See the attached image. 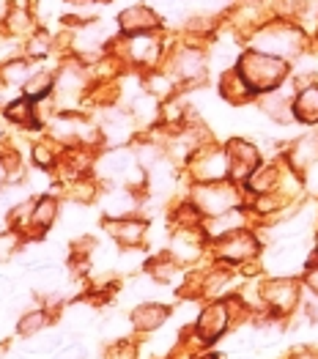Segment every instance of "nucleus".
<instances>
[{"mask_svg":"<svg viewBox=\"0 0 318 359\" xmlns=\"http://www.w3.org/2000/svg\"><path fill=\"white\" fill-rule=\"evenodd\" d=\"M239 74L244 77L250 90H269L283 83L286 63H283V58H274L266 53H247L239 60Z\"/></svg>","mask_w":318,"mask_h":359,"instance_id":"nucleus-1","label":"nucleus"},{"mask_svg":"<svg viewBox=\"0 0 318 359\" xmlns=\"http://www.w3.org/2000/svg\"><path fill=\"white\" fill-rule=\"evenodd\" d=\"M233 203H236V195H233L231 187L211 184V187H201V189H198V206H201V211H206V214H214V217L228 214V211H233L231 209Z\"/></svg>","mask_w":318,"mask_h":359,"instance_id":"nucleus-2","label":"nucleus"},{"mask_svg":"<svg viewBox=\"0 0 318 359\" xmlns=\"http://www.w3.org/2000/svg\"><path fill=\"white\" fill-rule=\"evenodd\" d=\"M159 25L157 14L145 6H135V8H126L121 17H118V28L129 36H148V30H154Z\"/></svg>","mask_w":318,"mask_h":359,"instance_id":"nucleus-3","label":"nucleus"},{"mask_svg":"<svg viewBox=\"0 0 318 359\" xmlns=\"http://www.w3.org/2000/svg\"><path fill=\"white\" fill-rule=\"evenodd\" d=\"M293 116L305 123H313L318 118V88L310 86L293 99Z\"/></svg>","mask_w":318,"mask_h":359,"instance_id":"nucleus-4","label":"nucleus"},{"mask_svg":"<svg viewBox=\"0 0 318 359\" xmlns=\"http://www.w3.org/2000/svg\"><path fill=\"white\" fill-rule=\"evenodd\" d=\"M175 69H178L181 80H201L203 72H206V58H203V53L187 50L175 58Z\"/></svg>","mask_w":318,"mask_h":359,"instance_id":"nucleus-5","label":"nucleus"},{"mask_svg":"<svg viewBox=\"0 0 318 359\" xmlns=\"http://www.w3.org/2000/svg\"><path fill=\"white\" fill-rule=\"evenodd\" d=\"M129 53H132V58L140 60V63H151L159 55V41L154 36H132L129 39Z\"/></svg>","mask_w":318,"mask_h":359,"instance_id":"nucleus-6","label":"nucleus"},{"mask_svg":"<svg viewBox=\"0 0 318 359\" xmlns=\"http://www.w3.org/2000/svg\"><path fill=\"white\" fill-rule=\"evenodd\" d=\"M253 247H256V244H253L250 236L236 233V236H231V239L220 247V252H223L225 258H231V261H239V258H247V255L253 252Z\"/></svg>","mask_w":318,"mask_h":359,"instance_id":"nucleus-7","label":"nucleus"},{"mask_svg":"<svg viewBox=\"0 0 318 359\" xmlns=\"http://www.w3.org/2000/svg\"><path fill=\"white\" fill-rule=\"evenodd\" d=\"M105 209L113 217H124V214H129V211L135 209V198L129 192H124V189H116V192H110L105 198Z\"/></svg>","mask_w":318,"mask_h":359,"instance_id":"nucleus-8","label":"nucleus"},{"mask_svg":"<svg viewBox=\"0 0 318 359\" xmlns=\"http://www.w3.org/2000/svg\"><path fill=\"white\" fill-rule=\"evenodd\" d=\"M110 233L116 239L126 241V244H135L143 236V225L140 222H132V219H118V222H110Z\"/></svg>","mask_w":318,"mask_h":359,"instance_id":"nucleus-9","label":"nucleus"},{"mask_svg":"<svg viewBox=\"0 0 318 359\" xmlns=\"http://www.w3.org/2000/svg\"><path fill=\"white\" fill-rule=\"evenodd\" d=\"M318 156V137L316 135H310V137H302L299 143H296V149H293V162L299 165V168H305V165H313Z\"/></svg>","mask_w":318,"mask_h":359,"instance_id":"nucleus-10","label":"nucleus"},{"mask_svg":"<svg viewBox=\"0 0 318 359\" xmlns=\"http://www.w3.org/2000/svg\"><path fill=\"white\" fill-rule=\"evenodd\" d=\"M247 90H250V86L244 83V77H241L239 72L225 74V80H223V93H225V99H231V102H241V99L247 96Z\"/></svg>","mask_w":318,"mask_h":359,"instance_id":"nucleus-11","label":"nucleus"},{"mask_svg":"<svg viewBox=\"0 0 318 359\" xmlns=\"http://www.w3.org/2000/svg\"><path fill=\"white\" fill-rule=\"evenodd\" d=\"M293 294H296V288H293V283H289V280H277V283L269 285V302H274L277 307L293 304Z\"/></svg>","mask_w":318,"mask_h":359,"instance_id":"nucleus-12","label":"nucleus"},{"mask_svg":"<svg viewBox=\"0 0 318 359\" xmlns=\"http://www.w3.org/2000/svg\"><path fill=\"white\" fill-rule=\"evenodd\" d=\"M53 88V77L50 74H33L28 83H25V99H41L47 90Z\"/></svg>","mask_w":318,"mask_h":359,"instance_id":"nucleus-13","label":"nucleus"},{"mask_svg":"<svg viewBox=\"0 0 318 359\" xmlns=\"http://www.w3.org/2000/svg\"><path fill=\"white\" fill-rule=\"evenodd\" d=\"M53 219H55V201L53 198H41L39 206L33 209V222L41 225V228H47Z\"/></svg>","mask_w":318,"mask_h":359,"instance_id":"nucleus-14","label":"nucleus"},{"mask_svg":"<svg viewBox=\"0 0 318 359\" xmlns=\"http://www.w3.org/2000/svg\"><path fill=\"white\" fill-rule=\"evenodd\" d=\"M6 116L11 121H20V123H30V121H33V104H30V99H17V102H11L8 110H6Z\"/></svg>","mask_w":318,"mask_h":359,"instance_id":"nucleus-15","label":"nucleus"},{"mask_svg":"<svg viewBox=\"0 0 318 359\" xmlns=\"http://www.w3.org/2000/svg\"><path fill=\"white\" fill-rule=\"evenodd\" d=\"M3 77L8 80V83H28V66H25V60H11V63H6L3 66Z\"/></svg>","mask_w":318,"mask_h":359,"instance_id":"nucleus-16","label":"nucleus"},{"mask_svg":"<svg viewBox=\"0 0 318 359\" xmlns=\"http://www.w3.org/2000/svg\"><path fill=\"white\" fill-rule=\"evenodd\" d=\"M162 318H165V310H162V307H140V310H138V324H140L143 330L157 327Z\"/></svg>","mask_w":318,"mask_h":359,"instance_id":"nucleus-17","label":"nucleus"},{"mask_svg":"<svg viewBox=\"0 0 318 359\" xmlns=\"http://www.w3.org/2000/svg\"><path fill=\"white\" fill-rule=\"evenodd\" d=\"M148 88L154 90V93H162V96H165V93H171L173 86H171V80H165V77L159 80V74H154V77L148 80Z\"/></svg>","mask_w":318,"mask_h":359,"instance_id":"nucleus-18","label":"nucleus"},{"mask_svg":"<svg viewBox=\"0 0 318 359\" xmlns=\"http://www.w3.org/2000/svg\"><path fill=\"white\" fill-rule=\"evenodd\" d=\"M41 324H44V316H41V313H33V316H28V321H22V332L30 334V332L39 330Z\"/></svg>","mask_w":318,"mask_h":359,"instance_id":"nucleus-19","label":"nucleus"},{"mask_svg":"<svg viewBox=\"0 0 318 359\" xmlns=\"http://www.w3.org/2000/svg\"><path fill=\"white\" fill-rule=\"evenodd\" d=\"M33 156H36V162H39L41 168H47V165L53 162V154H50V149H44V146H36Z\"/></svg>","mask_w":318,"mask_h":359,"instance_id":"nucleus-20","label":"nucleus"},{"mask_svg":"<svg viewBox=\"0 0 318 359\" xmlns=\"http://www.w3.org/2000/svg\"><path fill=\"white\" fill-rule=\"evenodd\" d=\"M8 14H11V11H8V3L0 0V20H8Z\"/></svg>","mask_w":318,"mask_h":359,"instance_id":"nucleus-21","label":"nucleus"}]
</instances>
